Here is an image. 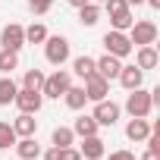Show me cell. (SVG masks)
<instances>
[{
    "instance_id": "obj_1",
    "label": "cell",
    "mask_w": 160,
    "mask_h": 160,
    "mask_svg": "<svg viewBox=\"0 0 160 160\" xmlns=\"http://www.w3.org/2000/svg\"><path fill=\"white\" fill-rule=\"evenodd\" d=\"M151 110H154V98H151V91H144V88H132L129 98H126V113H129V116H138V119H148Z\"/></svg>"
},
{
    "instance_id": "obj_2",
    "label": "cell",
    "mask_w": 160,
    "mask_h": 160,
    "mask_svg": "<svg viewBox=\"0 0 160 160\" xmlns=\"http://www.w3.org/2000/svg\"><path fill=\"white\" fill-rule=\"evenodd\" d=\"M72 85V75L66 72V69H57V72H50V75H44V85H41V98H53V101H60L63 94H66V88Z\"/></svg>"
},
{
    "instance_id": "obj_3",
    "label": "cell",
    "mask_w": 160,
    "mask_h": 160,
    "mask_svg": "<svg viewBox=\"0 0 160 160\" xmlns=\"http://www.w3.org/2000/svg\"><path fill=\"white\" fill-rule=\"evenodd\" d=\"M129 41L132 47H144V44H157V25L151 19H138L129 25Z\"/></svg>"
},
{
    "instance_id": "obj_4",
    "label": "cell",
    "mask_w": 160,
    "mask_h": 160,
    "mask_svg": "<svg viewBox=\"0 0 160 160\" xmlns=\"http://www.w3.org/2000/svg\"><path fill=\"white\" fill-rule=\"evenodd\" d=\"M44 57H47L50 66H63V63L69 60V41H66L63 35H47V41H44Z\"/></svg>"
},
{
    "instance_id": "obj_5",
    "label": "cell",
    "mask_w": 160,
    "mask_h": 160,
    "mask_svg": "<svg viewBox=\"0 0 160 160\" xmlns=\"http://www.w3.org/2000/svg\"><path fill=\"white\" fill-rule=\"evenodd\" d=\"M101 44H104V50H107V53H113V57H119V60H122V57H129V53L135 50V47H132V41H129V35H126V32H116V28H110V32L104 35V41H101Z\"/></svg>"
},
{
    "instance_id": "obj_6",
    "label": "cell",
    "mask_w": 160,
    "mask_h": 160,
    "mask_svg": "<svg viewBox=\"0 0 160 160\" xmlns=\"http://www.w3.org/2000/svg\"><path fill=\"white\" fill-rule=\"evenodd\" d=\"M104 10L110 13V22H113V28H116V32H129V25L135 22V19H132V10H129L126 0H107V7H104Z\"/></svg>"
},
{
    "instance_id": "obj_7",
    "label": "cell",
    "mask_w": 160,
    "mask_h": 160,
    "mask_svg": "<svg viewBox=\"0 0 160 160\" xmlns=\"http://www.w3.org/2000/svg\"><path fill=\"white\" fill-rule=\"evenodd\" d=\"M0 44H3V50H22L25 47V28L19 25V22H10V25H3V32H0Z\"/></svg>"
},
{
    "instance_id": "obj_8",
    "label": "cell",
    "mask_w": 160,
    "mask_h": 160,
    "mask_svg": "<svg viewBox=\"0 0 160 160\" xmlns=\"http://www.w3.org/2000/svg\"><path fill=\"white\" fill-rule=\"evenodd\" d=\"M13 104L19 107V113H38V110H41V104H44V98H41V91L19 88V91H16V98H13Z\"/></svg>"
},
{
    "instance_id": "obj_9",
    "label": "cell",
    "mask_w": 160,
    "mask_h": 160,
    "mask_svg": "<svg viewBox=\"0 0 160 160\" xmlns=\"http://www.w3.org/2000/svg\"><path fill=\"white\" fill-rule=\"evenodd\" d=\"M82 88H85V98H88V101H94V104H98V101H104V98L110 94V82H107L104 75H98V72H91V75L85 78V85H82Z\"/></svg>"
},
{
    "instance_id": "obj_10",
    "label": "cell",
    "mask_w": 160,
    "mask_h": 160,
    "mask_svg": "<svg viewBox=\"0 0 160 160\" xmlns=\"http://www.w3.org/2000/svg\"><path fill=\"white\" fill-rule=\"evenodd\" d=\"M91 116H94L98 126H116V119H119V104H113V101L104 98V101L94 104V113H91Z\"/></svg>"
},
{
    "instance_id": "obj_11",
    "label": "cell",
    "mask_w": 160,
    "mask_h": 160,
    "mask_svg": "<svg viewBox=\"0 0 160 160\" xmlns=\"http://www.w3.org/2000/svg\"><path fill=\"white\" fill-rule=\"evenodd\" d=\"M119 69H122V60H119V57H113V53H104L101 60H94V72H98V75H104L107 82L119 75Z\"/></svg>"
},
{
    "instance_id": "obj_12",
    "label": "cell",
    "mask_w": 160,
    "mask_h": 160,
    "mask_svg": "<svg viewBox=\"0 0 160 160\" xmlns=\"http://www.w3.org/2000/svg\"><path fill=\"white\" fill-rule=\"evenodd\" d=\"M78 154H82V160H101L104 157V141L98 135H88V138H82V144H78Z\"/></svg>"
},
{
    "instance_id": "obj_13",
    "label": "cell",
    "mask_w": 160,
    "mask_h": 160,
    "mask_svg": "<svg viewBox=\"0 0 160 160\" xmlns=\"http://www.w3.org/2000/svg\"><path fill=\"white\" fill-rule=\"evenodd\" d=\"M157 63H160V57H157V47H154V44H144V47H138V50H135V66H138L141 72L154 69Z\"/></svg>"
},
{
    "instance_id": "obj_14",
    "label": "cell",
    "mask_w": 160,
    "mask_h": 160,
    "mask_svg": "<svg viewBox=\"0 0 160 160\" xmlns=\"http://www.w3.org/2000/svg\"><path fill=\"white\" fill-rule=\"evenodd\" d=\"M16 154H19V160H38L41 157V144L35 141V135H28V138H16Z\"/></svg>"
},
{
    "instance_id": "obj_15",
    "label": "cell",
    "mask_w": 160,
    "mask_h": 160,
    "mask_svg": "<svg viewBox=\"0 0 160 160\" xmlns=\"http://www.w3.org/2000/svg\"><path fill=\"white\" fill-rule=\"evenodd\" d=\"M116 78H119V85H122L126 91H132V88H141V82H144V72H141L138 66H122Z\"/></svg>"
},
{
    "instance_id": "obj_16",
    "label": "cell",
    "mask_w": 160,
    "mask_h": 160,
    "mask_svg": "<svg viewBox=\"0 0 160 160\" xmlns=\"http://www.w3.org/2000/svg\"><path fill=\"white\" fill-rule=\"evenodd\" d=\"M13 132H16V138H28V135H35V132H38V119H35V113H19L16 122H13Z\"/></svg>"
},
{
    "instance_id": "obj_17",
    "label": "cell",
    "mask_w": 160,
    "mask_h": 160,
    "mask_svg": "<svg viewBox=\"0 0 160 160\" xmlns=\"http://www.w3.org/2000/svg\"><path fill=\"white\" fill-rule=\"evenodd\" d=\"M151 129H154V126H151L148 119L132 116V119H129V126H126V138H129V141H144V138L151 135Z\"/></svg>"
},
{
    "instance_id": "obj_18",
    "label": "cell",
    "mask_w": 160,
    "mask_h": 160,
    "mask_svg": "<svg viewBox=\"0 0 160 160\" xmlns=\"http://www.w3.org/2000/svg\"><path fill=\"white\" fill-rule=\"evenodd\" d=\"M63 101H66V107L69 110H85V104H88V98H85V88L82 85H69L66 88V94H63Z\"/></svg>"
},
{
    "instance_id": "obj_19",
    "label": "cell",
    "mask_w": 160,
    "mask_h": 160,
    "mask_svg": "<svg viewBox=\"0 0 160 160\" xmlns=\"http://www.w3.org/2000/svg\"><path fill=\"white\" fill-rule=\"evenodd\" d=\"M98 122H94V116L91 113H82V116H78L75 122H72V132L78 135V138H88V135H98Z\"/></svg>"
},
{
    "instance_id": "obj_20",
    "label": "cell",
    "mask_w": 160,
    "mask_h": 160,
    "mask_svg": "<svg viewBox=\"0 0 160 160\" xmlns=\"http://www.w3.org/2000/svg\"><path fill=\"white\" fill-rule=\"evenodd\" d=\"M98 19H101V7L98 3H91V0H88V3H82V7H78V22H82V25H98Z\"/></svg>"
},
{
    "instance_id": "obj_21",
    "label": "cell",
    "mask_w": 160,
    "mask_h": 160,
    "mask_svg": "<svg viewBox=\"0 0 160 160\" xmlns=\"http://www.w3.org/2000/svg\"><path fill=\"white\" fill-rule=\"evenodd\" d=\"M50 141H53L57 148H69V144H75V132H72V126H57V129L50 132Z\"/></svg>"
},
{
    "instance_id": "obj_22",
    "label": "cell",
    "mask_w": 160,
    "mask_h": 160,
    "mask_svg": "<svg viewBox=\"0 0 160 160\" xmlns=\"http://www.w3.org/2000/svg\"><path fill=\"white\" fill-rule=\"evenodd\" d=\"M16 91H19V85L13 82L10 75L0 78V107H10V104H13V98H16Z\"/></svg>"
},
{
    "instance_id": "obj_23",
    "label": "cell",
    "mask_w": 160,
    "mask_h": 160,
    "mask_svg": "<svg viewBox=\"0 0 160 160\" xmlns=\"http://www.w3.org/2000/svg\"><path fill=\"white\" fill-rule=\"evenodd\" d=\"M72 72H75L78 78H88V75L94 72V57H88V53L75 57V60H72Z\"/></svg>"
},
{
    "instance_id": "obj_24",
    "label": "cell",
    "mask_w": 160,
    "mask_h": 160,
    "mask_svg": "<svg viewBox=\"0 0 160 160\" xmlns=\"http://www.w3.org/2000/svg\"><path fill=\"white\" fill-rule=\"evenodd\" d=\"M44 41H47V28L41 22H32L25 28V44H44Z\"/></svg>"
},
{
    "instance_id": "obj_25",
    "label": "cell",
    "mask_w": 160,
    "mask_h": 160,
    "mask_svg": "<svg viewBox=\"0 0 160 160\" xmlns=\"http://www.w3.org/2000/svg\"><path fill=\"white\" fill-rule=\"evenodd\" d=\"M41 85H44V72H41V69H25V75H22V88L41 91Z\"/></svg>"
},
{
    "instance_id": "obj_26",
    "label": "cell",
    "mask_w": 160,
    "mask_h": 160,
    "mask_svg": "<svg viewBox=\"0 0 160 160\" xmlns=\"http://www.w3.org/2000/svg\"><path fill=\"white\" fill-rule=\"evenodd\" d=\"M16 66H19V53L16 50H0V72L10 75Z\"/></svg>"
},
{
    "instance_id": "obj_27",
    "label": "cell",
    "mask_w": 160,
    "mask_h": 160,
    "mask_svg": "<svg viewBox=\"0 0 160 160\" xmlns=\"http://www.w3.org/2000/svg\"><path fill=\"white\" fill-rule=\"evenodd\" d=\"M16 144V132H13V122H0V151H10Z\"/></svg>"
},
{
    "instance_id": "obj_28",
    "label": "cell",
    "mask_w": 160,
    "mask_h": 160,
    "mask_svg": "<svg viewBox=\"0 0 160 160\" xmlns=\"http://www.w3.org/2000/svg\"><path fill=\"white\" fill-rule=\"evenodd\" d=\"M50 7H53V0H28V10H32L35 16H44Z\"/></svg>"
},
{
    "instance_id": "obj_29",
    "label": "cell",
    "mask_w": 160,
    "mask_h": 160,
    "mask_svg": "<svg viewBox=\"0 0 160 160\" xmlns=\"http://www.w3.org/2000/svg\"><path fill=\"white\" fill-rule=\"evenodd\" d=\"M60 160H82V154H78V148H60Z\"/></svg>"
},
{
    "instance_id": "obj_30",
    "label": "cell",
    "mask_w": 160,
    "mask_h": 160,
    "mask_svg": "<svg viewBox=\"0 0 160 160\" xmlns=\"http://www.w3.org/2000/svg\"><path fill=\"white\" fill-rule=\"evenodd\" d=\"M110 160H135V154H132V151H113Z\"/></svg>"
},
{
    "instance_id": "obj_31",
    "label": "cell",
    "mask_w": 160,
    "mask_h": 160,
    "mask_svg": "<svg viewBox=\"0 0 160 160\" xmlns=\"http://www.w3.org/2000/svg\"><path fill=\"white\" fill-rule=\"evenodd\" d=\"M44 160H60V148H57V144H50V148L44 151Z\"/></svg>"
},
{
    "instance_id": "obj_32",
    "label": "cell",
    "mask_w": 160,
    "mask_h": 160,
    "mask_svg": "<svg viewBox=\"0 0 160 160\" xmlns=\"http://www.w3.org/2000/svg\"><path fill=\"white\" fill-rule=\"evenodd\" d=\"M141 160H160V151H154V148H148V151L141 154Z\"/></svg>"
},
{
    "instance_id": "obj_33",
    "label": "cell",
    "mask_w": 160,
    "mask_h": 160,
    "mask_svg": "<svg viewBox=\"0 0 160 160\" xmlns=\"http://www.w3.org/2000/svg\"><path fill=\"white\" fill-rule=\"evenodd\" d=\"M144 3H151V10H160V0H144Z\"/></svg>"
},
{
    "instance_id": "obj_34",
    "label": "cell",
    "mask_w": 160,
    "mask_h": 160,
    "mask_svg": "<svg viewBox=\"0 0 160 160\" xmlns=\"http://www.w3.org/2000/svg\"><path fill=\"white\" fill-rule=\"evenodd\" d=\"M69 3H72V7H82V3H88V0H69Z\"/></svg>"
},
{
    "instance_id": "obj_35",
    "label": "cell",
    "mask_w": 160,
    "mask_h": 160,
    "mask_svg": "<svg viewBox=\"0 0 160 160\" xmlns=\"http://www.w3.org/2000/svg\"><path fill=\"white\" fill-rule=\"evenodd\" d=\"M126 3H129V7H138V3H144V0H126Z\"/></svg>"
}]
</instances>
